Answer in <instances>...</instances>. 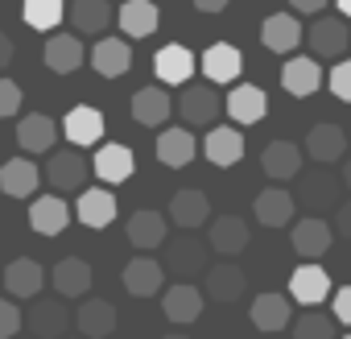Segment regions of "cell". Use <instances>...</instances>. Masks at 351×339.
<instances>
[{
  "label": "cell",
  "instance_id": "8d00e7d4",
  "mask_svg": "<svg viewBox=\"0 0 351 339\" xmlns=\"http://www.w3.org/2000/svg\"><path fill=\"white\" fill-rule=\"evenodd\" d=\"M161 25V9L153 0H124L120 5V34L124 38H149Z\"/></svg>",
  "mask_w": 351,
  "mask_h": 339
},
{
  "label": "cell",
  "instance_id": "7a4b0ae2",
  "mask_svg": "<svg viewBox=\"0 0 351 339\" xmlns=\"http://www.w3.org/2000/svg\"><path fill=\"white\" fill-rule=\"evenodd\" d=\"M330 240H335V228L322 220V215H306V220H293L289 228V244L302 261H322L330 253Z\"/></svg>",
  "mask_w": 351,
  "mask_h": 339
},
{
  "label": "cell",
  "instance_id": "6da1fadb",
  "mask_svg": "<svg viewBox=\"0 0 351 339\" xmlns=\"http://www.w3.org/2000/svg\"><path fill=\"white\" fill-rule=\"evenodd\" d=\"M165 248V265L161 269H169L178 281H191V277H203L211 265H207V257H211V244L207 240H195L191 232H182V240H165L161 244Z\"/></svg>",
  "mask_w": 351,
  "mask_h": 339
},
{
  "label": "cell",
  "instance_id": "d6986e66",
  "mask_svg": "<svg viewBox=\"0 0 351 339\" xmlns=\"http://www.w3.org/2000/svg\"><path fill=\"white\" fill-rule=\"evenodd\" d=\"M42 183V170L34 157H9L5 165H0V191H5L9 199H29Z\"/></svg>",
  "mask_w": 351,
  "mask_h": 339
},
{
  "label": "cell",
  "instance_id": "d4e9b609",
  "mask_svg": "<svg viewBox=\"0 0 351 339\" xmlns=\"http://www.w3.org/2000/svg\"><path fill=\"white\" fill-rule=\"evenodd\" d=\"M75 215L83 228H108L116 220V199L108 187H83L79 191V203H75Z\"/></svg>",
  "mask_w": 351,
  "mask_h": 339
},
{
  "label": "cell",
  "instance_id": "7c38bea8",
  "mask_svg": "<svg viewBox=\"0 0 351 339\" xmlns=\"http://www.w3.org/2000/svg\"><path fill=\"white\" fill-rule=\"evenodd\" d=\"M261 170H265V178H273V187H281L302 174V149L293 141H269L261 153Z\"/></svg>",
  "mask_w": 351,
  "mask_h": 339
},
{
  "label": "cell",
  "instance_id": "ee69618b",
  "mask_svg": "<svg viewBox=\"0 0 351 339\" xmlns=\"http://www.w3.org/2000/svg\"><path fill=\"white\" fill-rule=\"evenodd\" d=\"M17 331H21V306L0 298V339H13Z\"/></svg>",
  "mask_w": 351,
  "mask_h": 339
},
{
  "label": "cell",
  "instance_id": "5b68a950",
  "mask_svg": "<svg viewBox=\"0 0 351 339\" xmlns=\"http://www.w3.org/2000/svg\"><path fill=\"white\" fill-rule=\"evenodd\" d=\"M25 323L34 331V339H62L75 323V314L66 310V302L58 298H38L29 310H25Z\"/></svg>",
  "mask_w": 351,
  "mask_h": 339
},
{
  "label": "cell",
  "instance_id": "5bb4252c",
  "mask_svg": "<svg viewBox=\"0 0 351 339\" xmlns=\"http://www.w3.org/2000/svg\"><path fill=\"white\" fill-rule=\"evenodd\" d=\"M244 290H248V277H244V269L232 265V261H219V265H211V269L203 273V294L215 298V302H240Z\"/></svg>",
  "mask_w": 351,
  "mask_h": 339
},
{
  "label": "cell",
  "instance_id": "44dd1931",
  "mask_svg": "<svg viewBox=\"0 0 351 339\" xmlns=\"http://www.w3.org/2000/svg\"><path fill=\"white\" fill-rule=\"evenodd\" d=\"M322 83H326V75H322L318 58H306V54H298V58H289V62L281 67V87H285L289 95H298V100L314 95Z\"/></svg>",
  "mask_w": 351,
  "mask_h": 339
},
{
  "label": "cell",
  "instance_id": "7402d4cb",
  "mask_svg": "<svg viewBox=\"0 0 351 339\" xmlns=\"http://www.w3.org/2000/svg\"><path fill=\"white\" fill-rule=\"evenodd\" d=\"M223 112H228L236 124H261L265 112H269V95H265L261 87H252V83H240V87L228 91Z\"/></svg>",
  "mask_w": 351,
  "mask_h": 339
},
{
  "label": "cell",
  "instance_id": "f907efd6",
  "mask_svg": "<svg viewBox=\"0 0 351 339\" xmlns=\"http://www.w3.org/2000/svg\"><path fill=\"white\" fill-rule=\"evenodd\" d=\"M339 178H343V187H351V157L343 161V174H339Z\"/></svg>",
  "mask_w": 351,
  "mask_h": 339
},
{
  "label": "cell",
  "instance_id": "9a60e30c",
  "mask_svg": "<svg viewBox=\"0 0 351 339\" xmlns=\"http://www.w3.org/2000/svg\"><path fill=\"white\" fill-rule=\"evenodd\" d=\"M169 224L182 228V232H199L211 224V203L203 191H178L169 199Z\"/></svg>",
  "mask_w": 351,
  "mask_h": 339
},
{
  "label": "cell",
  "instance_id": "60d3db41",
  "mask_svg": "<svg viewBox=\"0 0 351 339\" xmlns=\"http://www.w3.org/2000/svg\"><path fill=\"white\" fill-rule=\"evenodd\" d=\"M293 339H339L335 335V318L322 310H306L293 318Z\"/></svg>",
  "mask_w": 351,
  "mask_h": 339
},
{
  "label": "cell",
  "instance_id": "ab89813d",
  "mask_svg": "<svg viewBox=\"0 0 351 339\" xmlns=\"http://www.w3.org/2000/svg\"><path fill=\"white\" fill-rule=\"evenodd\" d=\"M21 13H25V25L29 30H58V21L66 17V5L62 0H25L21 5Z\"/></svg>",
  "mask_w": 351,
  "mask_h": 339
},
{
  "label": "cell",
  "instance_id": "ffe728a7",
  "mask_svg": "<svg viewBox=\"0 0 351 339\" xmlns=\"http://www.w3.org/2000/svg\"><path fill=\"white\" fill-rule=\"evenodd\" d=\"M261 42H265L273 54H293V50L306 42V30H302L298 17L273 13V17H265V25H261Z\"/></svg>",
  "mask_w": 351,
  "mask_h": 339
},
{
  "label": "cell",
  "instance_id": "277c9868",
  "mask_svg": "<svg viewBox=\"0 0 351 339\" xmlns=\"http://www.w3.org/2000/svg\"><path fill=\"white\" fill-rule=\"evenodd\" d=\"M306 42H310V50H314L318 62H322V58L343 62V50L351 46V38H347V21H343V17H314L310 30H306Z\"/></svg>",
  "mask_w": 351,
  "mask_h": 339
},
{
  "label": "cell",
  "instance_id": "ac0fdd59",
  "mask_svg": "<svg viewBox=\"0 0 351 339\" xmlns=\"http://www.w3.org/2000/svg\"><path fill=\"white\" fill-rule=\"evenodd\" d=\"M195 153H199V141L191 137V128H186V124L161 128V137H157V161H161V165L182 170V165H191V161H195Z\"/></svg>",
  "mask_w": 351,
  "mask_h": 339
},
{
  "label": "cell",
  "instance_id": "484cf974",
  "mask_svg": "<svg viewBox=\"0 0 351 339\" xmlns=\"http://www.w3.org/2000/svg\"><path fill=\"white\" fill-rule=\"evenodd\" d=\"M66 224H71V207L62 203V195H38L34 199V207H29V228L38 232V236H58V232H66Z\"/></svg>",
  "mask_w": 351,
  "mask_h": 339
},
{
  "label": "cell",
  "instance_id": "30bf717a",
  "mask_svg": "<svg viewBox=\"0 0 351 339\" xmlns=\"http://www.w3.org/2000/svg\"><path fill=\"white\" fill-rule=\"evenodd\" d=\"M195 67H199V58H195L182 42L161 46V50H157V58H153V71H157L161 87H186V79L195 75Z\"/></svg>",
  "mask_w": 351,
  "mask_h": 339
},
{
  "label": "cell",
  "instance_id": "b9f144b4",
  "mask_svg": "<svg viewBox=\"0 0 351 339\" xmlns=\"http://www.w3.org/2000/svg\"><path fill=\"white\" fill-rule=\"evenodd\" d=\"M326 87H330L335 100H347V104H351V62H347V58L335 62V71L326 75Z\"/></svg>",
  "mask_w": 351,
  "mask_h": 339
},
{
  "label": "cell",
  "instance_id": "2e32d148",
  "mask_svg": "<svg viewBox=\"0 0 351 339\" xmlns=\"http://www.w3.org/2000/svg\"><path fill=\"white\" fill-rule=\"evenodd\" d=\"M104 112L99 108H91V104H75L71 112H66V120H62V137L71 141V145H99L104 141Z\"/></svg>",
  "mask_w": 351,
  "mask_h": 339
},
{
  "label": "cell",
  "instance_id": "4316f807",
  "mask_svg": "<svg viewBox=\"0 0 351 339\" xmlns=\"http://www.w3.org/2000/svg\"><path fill=\"white\" fill-rule=\"evenodd\" d=\"M91 67L104 75V79H120L128 67H132V46L128 38H99L91 46Z\"/></svg>",
  "mask_w": 351,
  "mask_h": 339
},
{
  "label": "cell",
  "instance_id": "d6a6232c",
  "mask_svg": "<svg viewBox=\"0 0 351 339\" xmlns=\"http://www.w3.org/2000/svg\"><path fill=\"white\" fill-rule=\"evenodd\" d=\"M75 327L83 331V339H108L116 331V306L108 298H87L75 310Z\"/></svg>",
  "mask_w": 351,
  "mask_h": 339
},
{
  "label": "cell",
  "instance_id": "f1b7e54d",
  "mask_svg": "<svg viewBox=\"0 0 351 339\" xmlns=\"http://www.w3.org/2000/svg\"><path fill=\"white\" fill-rule=\"evenodd\" d=\"M203 157L211 161V165H236L240 157H244V137H240V128H228V124H219V128H207V137H203Z\"/></svg>",
  "mask_w": 351,
  "mask_h": 339
},
{
  "label": "cell",
  "instance_id": "8fae6325",
  "mask_svg": "<svg viewBox=\"0 0 351 339\" xmlns=\"http://www.w3.org/2000/svg\"><path fill=\"white\" fill-rule=\"evenodd\" d=\"M339 191H343V178H335V174H314V178H302V183H298L293 203H302L310 215H318V211H339Z\"/></svg>",
  "mask_w": 351,
  "mask_h": 339
},
{
  "label": "cell",
  "instance_id": "603a6c76",
  "mask_svg": "<svg viewBox=\"0 0 351 339\" xmlns=\"http://www.w3.org/2000/svg\"><path fill=\"white\" fill-rule=\"evenodd\" d=\"M58 137H62V124H54V120L42 116V112L21 116V124H17V145H21L25 153H54Z\"/></svg>",
  "mask_w": 351,
  "mask_h": 339
},
{
  "label": "cell",
  "instance_id": "db71d44e",
  "mask_svg": "<svg viewBox=\"0 0 351 339\" xmlns=\"http://www.w3.org/2000/svg\"><path fill=\"white\" fill-rule=\"evenodd\" d=\"M347 339H351V335H347Z\"/></svg>",
  "mask_w": 351,
  "mask_h": 339
},
{
  "label": "cell",
  "instance_id": "4fadbf2b",
  "mask_svg": "<svg viewBox=\"0 0 351 339\" xmlns=\"http://www.w3.org/2000/svg\"><path fill=\"white\" fill-rule=\"evenodd\" d=\"M199 71H203V79H211V83H236L240 79V71H244V58H240V50L232 46V42H215V46H207L203 50V58H199Z\"/></svg>",
  "mask_w": 351,
  "mask_h": 339
},
{
  "label": "cell",
  "instance_id": "f6af8a7d",
  "mask_svg": "<svg viewBox=\"0 0 351 339\" xmlns=\"http://www.w3.org/2000/svg\"><path fill=\"white\" fill-rule=\"evenodd\" d=\"M330 310H335V323H347V327H351V285L335 290V298H330Z\"/></svg>",
  "mask_w": 351,
  "mask_h": 339
},
{
  "label": "cell",
  "instance_id": "7dc6e473",
  "mask_svg": "<svg viewBox=\"0 0 351 339\" xmlns=\"http://www.w3.org/2000/svg\"><path fill=\"white\" fill-rule=\"evenodd\" d=\"M293 5V13H310V17H318L322 9H326V0H289Z\"/></svg>",
  "mask_w": 351,
  "mask_h": 339
},
{
  "label": "cell",
  "instance_id": "8992f818",
  "mask_svg": "<svg viewBox=\"0 0 351 339\" xmlns=\"http://www.w3.org/2000/svg\"><path fill=\"white\" fill-rule=\"evenodd\" d=\"M178 112H182L186 128H215V116H219V95H215V87H207V83L182 87Z\"/></svg>",
  "mask_w": 351,
  "mask_h": 339
},
{
  "label": "cell",
  "instance_id": "9c48e42d",
  "mask_svg": "<svg viewBox=\"0 0 351 339\" xmlns=\"http://www.w3.org/2000/svg\"><path fill=\"white\" fill-rule=\"evenodd\" d=\"M289 298L302 306H318L322 298H330V273L318 261H302L289 273Z\"/></svg>",
  "mask_w": 351,
  "mask_h": 339
},
{
  "label": "cell",
  "instance_id": "3957f363",
  "mask_svg": "<svg viewBox=\"0 0 351 339\" xmlns=\"http://www.w3.org/2000/svg\"><path fill=\"white\" fill-rule=\"evenodd\" d=\"M46 183L54 187V195L83 191V183H87V161H83V153H75V149H54V153L46 157Z\"/></svg>",
  "mask_w": 351,
  "mask_h": 339
},
{
  "label": "cell",
  "instance_id": "816d5d0a",
  "mask_svg": "<svg viewBox=\"0 0 351 339\" xmlns=\"http://www.w3.org/2000/svg\"><path fill=\"white\" fill-rule=\"evenodd\" d=\"M335 5H339V13H343V17H351V0H335Z\"/></svg>",
  "mask_w": 351,
  "mask_h": 339
},
{
  "label": "cell",
  "instance_id": "ba28073f",
  "mask_svg": "<svg viewBox=\"0 0 351 339\" xmlns=\"http://www.w3.org/2000/svg\"><path fill=\"white\" fill-rule=\"evenodd\" d=\"M91 170H95V178H99V183H108V187H124V183L132 178V170H136V153H132L128 145H120V141H116V145H99Z\"/></svg>",
  "mask_w": 351,
  "mask_h": 339
},
{
  "label": "cell",
  "instance_id": "d590c367",
  "mask_svg": "<svg viewBox=\"0 0 351 339\" xmlns=\"http://www.w3.org/2000/svg\"><path fill=\"white\" fill-rule=\"evenodd\" d=\"M112 5H108V0H75V5L66 9V21H71V30L83 38V34H104L108 25H112Z\"/></svg>",
  "mask_w": 351,
  "mask_h": 339
},
{
  "label": "cell",
  "instance_id": "83f0119b",
  "mask_svg": "<svg viewBox=\"0 0 351 339\" xmlns=\"http://www.w3.org/2000/svg\"><path fill=\"white\" fill-rule=\"evenodd\" d=\"M173 116V100L165 87H141L132 95V120L145 124V128H161L165 120Z\"/></svg>",
  "mask_w": 351,
  "mask_h": 339
},
{
  "label": "cell",
  "instance_id": "1f68e13d",
  "mask_svg": "<svg viewBox=\"0 0 351 339\" xmlns=\"http://www.w3.org/2000/svg\"><path fill=\"white\" fill-rule=\"evenodd\" d=\"M248 314H252V327H256V331L277 335V331H285V323L293 318V306H289L285 294H256Z\"/></svg>",
  "mask_w": 351,
  "mask_h": 339
},
{
  "label": "cell",
  "instance_id": "f35d334b",
  "mask_svg": "<svg viewBox=\"0 0 351 339\" xmlns=\"http://www.w3.org/2000/svg\"><path fill=\"white\" fill-rule=\"evenodd\" d=\"M46 67H50L54 75L79 71V67H83V42H79V34H54V38L46 42Z\"/></svg>",
  "mask_w": 351,
  "mask_h": 339
},
{
  "label": "cell",
  "instance_id": "e0dca14e",
  "mask_svg": "<svg viewBox=\"0 0 351 339\" xmlns=\"http://www.w3.org/2000/svg\"><path fill=\"white\" fill-rule=\"evenodd\" d=\"M128 244L132 248H141V253H153V248H161L165 244V232H169V224H165V215L161 211H153V207H141V211H132L128 215Z\"/></svg>",
  "mask_w": 351,
  "mask_h": 339
},
{
  "label": "cell",
  "instance_id": "681fc988",
  "mask_svg": "<svg viewBox=\"0 0 351 339\" xmlns=\"http://www.w3.org/2000/svg\"><path fill=\"white\" fill-rule=\"evenodd\" d=\"M195 9H203V13H223L228 0H195Z\"/></svg>",
  "mask_w": 351,
  "mask_h": 339
},
{
  "label": "cell",
  "instance_id": "c3c4849f",
  "mask_svg": "<svg viewBox=\"0 0 351 339\" xmlns=\"http://www.w3.org/2000/svg\"><path fill=\"white\" fill-rule=\"evenodd\" d=\"M13 54H17V50H13V38H9V34H0V71L13 62Z\"/></svg>",
  "mask_w": 351,
  "mask_h": 339
},
{
  "label": "cell",
  "instance_id": "52a82bcc",
  "mask_svg": "<svg viewBox=\"0 0 351 339\" xmlns=\"http://www.w3.org/2000/svg\"><path fill=\"white\" fill-rule=\"evenodd\" d=\"M203 298H207V294H203L195 281H173V285L161 294V310H165L169 323L191 327V323L203 314Z\"/></svg>",
  "mask_w": 351,
  "mask_h": 339
},
{
  "label": "cell",
  "instance_id": "4dcf8cb0",
  "mask_svg": "<svg viewBox=\"0 0 351 339\" xmlns=\"http://www.w3.org/2000/svg\"><path fill=\"white\" fill-rule=\"evenodd\" d=\"M161 285H165V269L153 257H132L124 265V290L132 298H153V294H161Z\"/></svg>",
  "mask_w": 351,
  "mask_h": 339
},
{
  "label": "cell",
  "instance_id": "f546056e",
  "mask_svg": "<svg viewBox=\"0 0 351 339\" xmlns=\"http://www.w3.org/2000/svg\"><path fill=\"white\" fill-rule=\"evenodd\" d=\"M207 244L219 253V257H236L248 248V224L240 215H219L207 224Z\"/></svg>",
  "mask_w": 351,
  "mask_h": 339
},
{
  "label": "cell",
  "instance_id": "bcb514c9",
  "mask_svg": "<svg viewBox=\"0 0 351 339\" xmlns=\"http://www.w3.org/2000/svg\"><path fill=\"white\" fill-rule=\"evenodd\" d=\"M335 232H339L343 240H351V203H339V211H335Z\"/></svg>",
  "mask_w": 351,
  "mask_h": 339
},
{
  "label": "cell",
  "instance_id": "f5cc1de1",
  "mask_svg": "<svg viewBox=\"0 0 351 339\" xmlns=\"http://www.w3.org/2000/svg\"><path fill=\"white\" fill-rule=\"evenodd\" d=\"M165 339H186V335H165Z\"/></svg>",
  "mask_w": 351,
  "mask_h": 339
},
{
  "label": "cell",
  "instance_id": "836d02e7",
  "mask_svg": "<svg viewBox=\"0 0 351 339\" xmlns=\"http://www.w3.org/2000/svg\"><path fill=\"white\" fill-rule=\"evenodd\" d=\"M252 211H256V220H261L265 228H285V224H293L298 203H293V195H289L285 187H269V191L256 195Z\"/></svg>",
  "mask_w": 351,
  "mask_h": 339
},
{
  "label": "cell",
  "instance_id": "7bdbcfd3",
  "mask_svg": "<svg viewBox=\"0 0 351 339\" xmlns=\"http://www.w3.org/2000/svg\"><path fill=\"white\" fill-rule=\"evenodd\" d=\"M21 112V87L13 79H0V120H9Z\"/></svg>",
  "mask_w": 351,
  "mask_h": 339
},
{
  "label": "cell",
  "instance_id": "cb8c5ba5",
  "mask_svg": "<svg viewBox=\"0 0 351 339\" xmlns=\"http://www.w3.org/2000/svg\"><path fill=\"white\" fill-rule=\"evenodd\" d=\"M343 153H347V137L339 124H314L306 132V157L314 165H335V161H343Z\"/></svg>",
  "mask_w": 351,
  "mask_h": 339
},
{
  "label": "cell",
  "instance_id": "e575fe53",
  "mask_svg": "<svg viewBox=\"0 0 351 339\" xmlns=\"http://www.w3.org/2000/svg\"><path fill=\"white\" fill-rule=\"evenodd\" d=\"M42 285H46V269H42L34 257L9 261V269H5V290H9L13 298H38Z\"/></svg>",
  "mask_w": 351,
  "mask_h": 339
},
{
  "label": "cell",
  "instance_id": "74e56055",
  "mask_svg": "<svg viewBox=\"0 0 351 339\" xmlns=\"http://www.w3.org/2000/svg\"><path fill=\"white\" fill-rule=\"evenodd\" d=\"M91 290V265L83 257H66L54 265V294L58 298H83Z\"/></svg>",
  "mask_w": 351,
  "mask_h": 339
}]
</instances>
